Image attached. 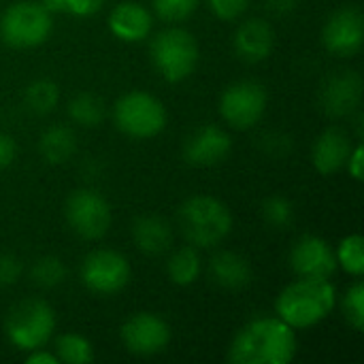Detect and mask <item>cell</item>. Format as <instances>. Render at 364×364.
<instances>
[{"mask_svg":"<svg viewBox=\"0 0 364 364\" xmlns=\"http://www.w3.org/2000/svg\"><path fill=\"white\" fill-rule=\"evenodd\" d=\"M299 350L296 331L277 316L250 320L232 339L228 360L232 364H288Z\"/></svg>","mask_w":364,"mask_h":364,"instance_id":"cell-1","label":"cell"},{"mask_svg":"<svg viewBox=\"0 0 364 364\" xmlns=\"http://www.w3.org/2000/svg\"><path fill=\"white\" fill-rule=\"evenodd\" d=\"M337 305V290L331 279L296 277L275 301V314L294 331L324 322Z\"/></svg>","mask_w":364,"mask_h":364,"instance_id":"cell-2","label":"cell"},{"mask_svg":"<svg viewBox=\"0 0 364 364\" xmlns=\"http://www.w3.org/2000/svg\"><path fill=\"white\" fill-rule=\"evenodd\" d=\"M177 218L183 237L198 250L215 247L232 232L230 209L209 194H196L183 200Z\"/></svg>","mask_w":364,"mask_h":364,"instance_id":"cell-3","label":"cell"},{"mask_svg":"<svg viewBox=\"0 0 364 364\" xmlns=\"http://www.w3.org/2000/svg\"><path fill=\"white\" fill-rule=\"evenodd\" d=\"M149 58L156 73L168 83H181L194 75L200 49L196 36L179 26H168L160 30L149 45Z\"/></svg>","mask_w":364,"mask_h":364,"instance_id":"cell-4","label":"cell"},{"mask_svg":"<svg viewBox=\"0 0 364 364\" xmlns=\"http://www.w3.org/2000/svg\"><path fill=\"white\" fill-rule=\"evenodd\" d=\"M53 30V13L41 0H17L0 15V41L11 49L41 47Z\"/></svg>","mask_w":364,"mask_h":364,"instance_id":"cell-5","label":"cell"},{"mask_svg":"<svg viewBox=\"0 0 364 364\" xmlns=\"http://www.w3.org/2000/svg\"><path fill=\"white\" fill-rule=\"evenodd\" d=\"M166 109L145 90H132L113 105L115 128L130 139H154L166 128Z\"/></svg>","mask_w":364,"mask_h":364,"instance_id":"cell-6","label":"cell"},{"mask_svg":"<svg viewBox=\"0 0 364 364\" xmlns=\"http://www.w3.org/2000/svg\"><path fill=\"white\" fill-rule=\"evenodd\" d=\"M55 331V311L49 303L41 299H26L17 303L6 320L4 333L11 346L21 352H32L36 348H45Z\"/></svg>","mask_w":364,"mask_h":364,"instance_id":"cell-7","label":"cell"},{"mask_svg":"<svg viewBox=\"0 0 364 364\" xmlns=\"http://www.w3.org/2000/svg\"><path fill=\"white\" fill-rule=\"evenodd\" d=\"M64 218L77 237L85 241H98L109 232L113 222V211L102 194L90 188H81L70 192V196L66 198Z\"/></svg>","mask_w":364,"mask_h":364,"instance_id":"cell-8","label":"cell"},{"mask_svg":"<svg viewBox=\"0 0 364 364\" xmlns=\"http://www.w3.org/2000/svg\"><path fill=\"white\" fill-rule=\"evenodd\" d=\"M269 94L260 81L243 79L230 83L220 96V115L235 130L254 128L267 111Z\"/></svg>","mask_w":364,"mask_h":364,"instance_id":"cell-9","label":"cell"},{"mask_svg":"<svg viewBox=\"0 0 364 364\" xmlns=\"http://www.w3.org/2000/svg\"><path fill=\"white\" fill-rule=\"evenodd\" d=\"M79 275L90 292L111 296L130 284L132 269L124 254L115 250H94L83 258Z\"/></svg>","mask_w":364,"mask_h":364,"instance_id":"cell-10","label":"cell"},{"mask_svg":"<svg viewBox=\"0 0 364 364\" xmlns=\"http://www.w3.org/2000/svg\"><path fill=\"white\" fill-rule=\"evenodd\" d=\"M119 339L134 356H156L168 348L171 326L151 311H139L122 324Z\"/></svg>","mask_w":364,"mask_h":364,"instance_id":"cell-11","label":"cell"},{"mask_svg":"<svg viewBox=\"0 0 364 364\" xmlns=\"http://www.w3.org/2000/svg\"><path fill=\"white\" fill-rule=\"evenodd\" d=\"M364 17L358 6H341L322 28V45L328 53L350 58L363 49Z\"/></svg>","mask_w":364,"mask_h":364,"instance_id":"cell-12","label":"cell"},{"mask_svg":"<svg viewBox=\"0 0 364 364\" xmlns=\"http://www.w3.org/2000/svg\"><path fill=\"white\" fill-rule=\"evenodd\" d=\"M290 269L296 277L331 279L339 267L328 241L316 235H305L294 241L290 250Z\"/></svg>","mask_w":364,"mask_h":364,"instance_id":"cell-13","label":"cell"},{"mask_svg":"<svg viewBox=\"0 0 364 364\" xmlns=\"http://www.w3.org/2000/svg\"><path fill=\"white\" fill-rule=\"evenodd\" d=\"M230 151H232L230 134L215 124L196 128L183 141V160H186V164H190L194 168L218 166L230 156Z\"/></svg>","mask_w":364,"mask_h":364,"instance_id":"cell-14","label":"cell"},{"mask_svg":"<svg viewBox=\"0 0 364 364\" xmlns=\"http://www.w3.org/2000/svg\"><path fill=\"white\" fill-rule=\"evenodd\" d=\"M363 77L356 70L335 73L320 87V107L328 117H350L363 102Z\"/></svg>","mask_w":364,"mask_h":364,"instance_id":"cell-15","label":"cell"},{"mask_svg":"<svg viewBox=\"0 0 364 364\" xmlns=\"http://www.w3.org/2000/svg\"><path fill=\"white\" fill-rule=\"evenodd\" d=\"M232 45H235V53L243 62L247 64L264 62L275 49V30L267 19L260 17L245 19L243 23H239Z\"/></svg>","mask_w":364,"mask_h":364,"instance_id":"cell-16","label":"cell"},{"mask_svg":"<svg viewBox=\"0 0 364 364\" xmlns=\"http://www.w3.org/2000/svg\"><path fill=\"white\" fill-rule=\"evenodd\" d=\"M354 143L348 130L339 126L326 128L311 147V164L320 175H335L346 168Z\"/></svg>","mask_w":364,"mask_h":364,"instance_id":"cell-17","label":"cell"},{"mask_svg":"<svg viewBox=\"0 0 364 364\" xmlns=\"http://www.w3.org/2000/svg\"><path fill=\"white\" fill-rule=\"evenodd\" d=\"M154 28V15L139 2H119L109 13V30L124 43H139L149 36Z\"/></svg>","mask_w":364,"mask_h":364,"instance_id":"cell-18","label":"cell"},{"mask_svg":"<svg viewBox=\"0 0 364 364\" xmlns=\"http://www.w3.org/2000/svg\"><path fill=\"white\" fill-rule=\"evenodd\" d=\"M207 273H209V279L224 290H243L254 279L250 260L245 256H241L237 252H228V250L215 252L211 256Z\"/></svg>","mask_w":364,"mask_h":364,"instance_id":"cell-19","label":"cell"},{"mask_svg":"<svg viewBox=\"0 0 364 364\" xmlns=\"http://www.w3.org/2000/svg\"><path fill=\"white\" fill-rule=\"evenodd\" d=\"M132 241L145 256H162L173 245V228L164 218L141 215L132 224Z\"/></svg>","mask_w":364,"mask_h":364,"instance_id":"cell-20","label":"cell"},{"mask_svg":"<svg viewBox=\"0 0 364 364\" xmlns=\"http://www.w3.org/2000/svg\"><path fill=\"white\" fill-rule=\"evenodd\" d=\"M77 151V134L66 124L49 126L38 139V154L47 164H64Z\"/></svg>","mask_w":364,"mask_h":364,"instance_id":"cell-21","label":"cell"},{"mask_svg":"<svg viewBox=\"0 0 364 364\" xmlns=\"http://www.w3.org/2000/svg\"><path fill=\"white\" fill-rule=\"evenodd\" d=\"M200 271H203V260H200L198 247L194 245L177 247L166 260V275L179 288L192 286L200 277Z\"/></svg>","mask_w":364,"mask_h":364,"instance_id":"cell-22","label":"cell"},{"mask_svg":"<svg viewBox=\"0 0 364 364\" xmlns=\"http://www.w3.org/2000/svg\"><path fill=\"white\" fill-rule=\"evenodd\" d=\"M66 113H68V117L77 126L96 128V126H100L105 122L107 107H105V102L96 94H92V92H79V94H75L68 100Z\"/></svg>","mask_w":364,"mask_h":364,"instance_id":"cell-23","label":"cell"},{"mask_svg":"<svg viewBox=\"0 0 364 364\" xmlns=\"http://www.w3.org/2000/svg\"><path fill=\"white\" fill-rule=\"evenodd\" d=\"M53 354L64 364H87L94 360L92 343L79 333H64L58 335L53 341Z\"/></svg>","mask_w":364,"mask_h":364,"instance_id":"cell-24","label":"cell"},{"mask_svg":"<svg viewBox=\"0 0 364 364\" xmlns=\"http://www.w3.org/2000/svg\"><path fill=\"white\" fill-rule=\"evenodd\" d=\"M60 87L51 79H36L23 92V102L34 115H47L58 107Z\"/></svg>","mask_w":364,"mask_h":364,"instance_id":"cell-25","label":"cell"},{"mask_svg":"<svg viewBox=\"0 0 364 364\" xmlns=\"http://www.w3.org/2000/svg\"><path fill=\"white\" fill-rule=\"evenodd\" d=\"M337 267L352 277H363L364 273V241L360 235H348L335 250Z\"/></svg>","mask_w":364,"mask_h":364,"instance_id":"cell-26","label":"cell"},{"mask_svg":"<svg viewBox=\"0 0 364 364\" xmlns=\"http://www.w3.org/2000/svg\"><path fill=\"white\" fill-rule=\"evenodd\" d=\"M30 279L34 286L43 290H51L64 284L66 279V267L58 256H41L34 260L30 269Z\"/></svg>","mask_w":364,"mask_h":364,"instance_id":"cell-27","label":"cell"},{"mask_svg":"<svg viewBox=\"0 0 364 364\" xmlns=\"http://www.w3.org/2000/svg\"><path fill=\"white\" fill-rule=\"evenodd\" d=\"M260 211H262L264 222H267L271 228H275V230L288 228V226L292 224V220H294V207H292V203H290L286 196H282V194H273V196L264 198Z\"/></svg>","mask_w":364,"mask_h":364,"instance_id":"cell-28","label":"cell"},{"mask_svg":"<svg viewBox=\"0 0 364 364\" xmlns=\"http://www.w3.org/2000/svg\"><path fill=\"white\" fill-rule=\"evenodd\" d=\"M341 311L348 320V324L363 333L364 331V284L360 277H356V282L346 290L343 299H341Z\"/></svg>","mask_w":364,"mask_h":364,"instance_id":"cell-29","label":"cell"},{"mask_svg":"<svg viewBox=\"0 0 364 364\" xmlns=\"http://www.w3.org/2000/svg\"><path fill=\"white\" fill-rule=\"evenodd\" d=\"M200 0H151L154 4V13L168 23H177V21H186L190 19L196 9H198Z\"/></svg>","mask_w":364,"mask_h":364,"instance_id":"cell-30","label":"cell"},{"mask_svg":"<svg viewBox=\"0 0 364 364\" xmlns=\"http://www.w3.org/2000/svg\"><path fill=\"white\" fill-rule=\"evenodd\" d=\"M49 13H64L75 17H92L96 15L105 0H41Z\"/></svg>","mask_w":364,"mask_h":364,"instance_id":"cell-31","label":"cell"},{"mask_svg":"<svg viewBox=\"0 0 364 364\" xmlns=\"http://www.w3.org/2000/svg\"><path fill=\"white\" fill-rule=\"evenodd\" d=\"M213 15L222 21H235L239 19L252 4V0H207Z\"/></svg>","mask_w":364,"mask_h":364,"instance_id":"cell-32","label":"cell"},{"mask_svg":"<svg viewBox=\"0 0 364 364\" xmlns=\"http://www.w3.org/2000/svg\"><path fill=\"white\" fill-rule=\"evenodd\" d=\"M23 273V264L13 254H0V286H13L19 282Z\"/></svg>","mask_w":364,"mask_h":364,"instance_id":"cell-33","label":"cell"},{"mask_svg":"<svg viewBox=\"0 0 364 364\" xmlns=\"http://www.w3.org/2000/svg\"><path fill=\"white\" fill-rule=\"evenodd\" d=\"M346 168H348V173H350V177H352L354 181H363L364 151L360 143H356V145L352 147L350 158H348V162H346Z\"/></svg>","mask_w":364,"mask_h":364,"instance_id":"cell-34","label":"cell"},{"mask_svg":"<svg viewBox=\"0 0 364 364\" xmlns=\"http://www.w3.org/2000/svg\"><path fill=\"white\" fill-rule=\"evenodd\" d=\"M17 156V143L11 134L0 132V171L11 166Z\"/></svg>","mask_w":364,"mask_h":364,"instance_id":"cell-35","label":"cell"},{"mask_svg":"<svg viewBox=\"0 0 364 364\" xmlns=\"http://www.w3.org/2000/svg\"><path fill=\"white\" fill-rule=\"evenodd\" d=\"M267 6L273 15L284 17L299 9V0H267Z\"/></svg>","mask_w":364,"mask_h":364,"instance_id":"cell-36","label":"cell"},{"mask_svg":"<svg viewBox=\"0 0 364 364\" xmlns=\"http://www.w3.org/2000/svg\"><path fill=\"white\" fill-rule=\"evenodd\" d=\"M26 363L28 364H58V356L53 352H47L45 348H36L32 352H28L26 356Z\"/></svg>","mask_w":364,"mask_h":364,"instance_id":"cell-37","label":"cell"}]
</instances>
